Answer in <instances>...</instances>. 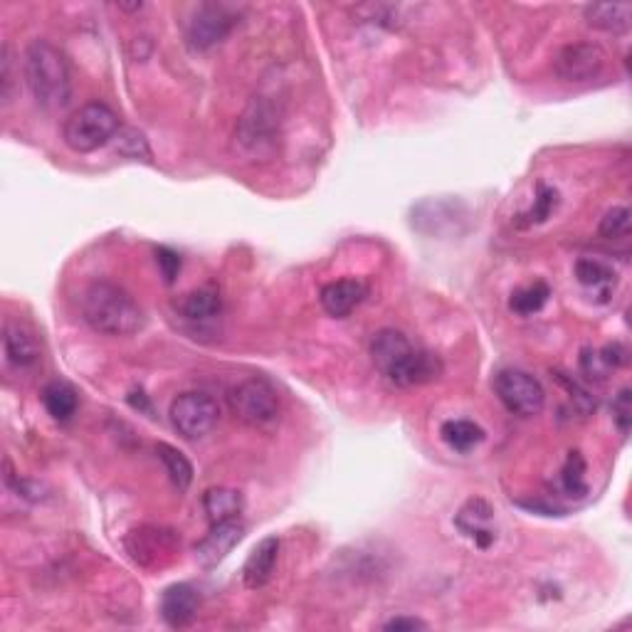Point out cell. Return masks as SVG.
Wrapping results in <instances>:
<instances>
[{"mask_svg":"<svg viewBox=\"0 0 632 632\" xmlns=\"http://www.w3.org/2000/svg\"><path fill=\"white\" fill-rule=\"evenodd\" d=\"M586 23L603 33H628L632 23V5L630 3H591L583 8Z\"/></svg>","mask_w":632,"mask_h":632,"instance_id":"16","label":"cell"},{"mask_svg":"<svg viewBox=\"0 0 632 632\" xmlns=\"http://www.w3.org/2000/svg\"><path fill=\"white\" fill-rule=\"evenodd\" d=\"M235 23L237 18L225 8V5H198L196 13L188 20V42H191V47H196V50H213L215 45H220V42L233 33Z\"/></svg>","mask_w":632,"mask_h":632,"instance_id":"9","label":"cell"},{"mask_svg":"<svg viewBox=\"0 0 632 632\" xmlns=\"http://www.w3.org/2000/svg\"><path fill=\"white\" fill-rule=\"evenodd\" d=\"M556 205H558V193L549 186H539V193H536L534 205H531V210H526L521 218H524L526 225L544 223V220L551 218V213L556 210Z\"/></svg>","mask_w":632,"mask_h":632,"instance_id":"28","label":"cell"},{"mask_svg":"<svg viewBox=\"0 0 632 632\" xmlns=\"http://www.w3.org/2000/svg\"><path fill=\"white\" fill-rule=\"evenodd\" d=\"M181 314L188 321H210L220 314V297L215 289H196V292L186 294V299L181 302Z\"/></svg>","mask_w":632,"mask_h":632,"instance_id":"24","label":"cell"},{"mask_svg":"<svg viewBox=\"0 0 632 632\" xmlns=\"http://www.w3.org/2000/svg\"><path fill=\"white\" fill-rule=\"evenodd\" d=\"M245 526L240 521H223V524H213L203 541H198L196 558L203 568H215L220 561H225L230 551L240 544Z\"/></svg>","mask_w":632,"mask_h":632,"instance_id":"11","label":"cell"},{"mask_svg":"<svg viewBox=\"0 0 632 632\" xmlns=\"http://www.w3.org/2000/svg\"><path fill=\"white\" fill-rule=\"evenodd\" d=\"M119 117L107 104H84L62 126V139L77 154H92L117 136Z\"/></svg>","mask_w":632,"mask_h":632,"instance_id":"4","label":"cell"},{"mask_svg":"<svg viewBox=\"0 0 632 632\" xmlns=\"http://www.w3.org/2000/svg\"><path fill=\"white\" fill-rule=\"evenodd\" d=\"M124 546L131 561L139 563L141 568H163L181 551V536L166 526L146 524L129 531Z\"/></svg>","mask_w":632,"mask_h":632,"instance_id":"7","label":"cell"},{"mask_svg":"<svg viewBox=\"0 0 632 632\" xmlns=\"http://www.w3.org/2000/svg\"><path fill=\"white\" fill-rule=\"evenodd\" d=\"M428 625L423 623V620L418 618H408V615H398V618L388 620L386 625H383V630H393V632H413V630H425Z\"/></svg>","mask_w":632,"mask_h":632,"instance_id":"32","label":"cell"},{"mask_svg":"<svg viewBox=\"0 0 632 632\" xmlns=\"http://www.w3.org/2000/svg\"><path fill=\"white\" fill-rule=\"evenodd\" d=\"M230 408L252 428H270L279 418L277 391L262 378H247L230 393Z\"/></svg>","mask_w":632,"mask_h":632,"instance_id":"6","label":"cell"},{"mask_svg":"<svg viewBox=\"0 0 632 632\" xmlns=\"http://www.w3.org/2000/svg\"><path fill=\"white\" fill-rule=\"evenodd\" d=\"M371 358L378 371L400 388L423 386L442 373L440 358L415 346L398 329H381L373 336Z\"/></svg>","mask_w":632,"mask_h":632,"instance_id":"1","label":"cell"},{"mask_svg":"<svg viewBox=\"0 0 632 632\" xmlns=\"http://www.w3.org/2000/svg\"><path fill=\"white\" fill-rule=\"evenodd\" d=\"M0 67H3V75H0V79H3V99L5 102H10V87H13V75H10V50L8 47H3V60H0Z\"/></svg>","mask_w":632,"mask_h":632,"instance_id":"33","label":"cell"},{"mask_svg":"<svg viewBox=\"0 0 632 632\" xmlns=\"http://www.w3.org/2000/svg\"><path fill=\"white\" fill-rule=\"evenodd\" d=\"M42 403H45L47 413H50L57 423H67V420L75 418L79 395L70 383L52 381L47 383L45 391H42Z\"/></svg>","mask_w":632,"mask_h":632,"instance_id":"19","label":"cell"},{"mask_svg":"<svg viewBox=\"0 0 632 632\" xmlns=\"http://www.w3.org/2000/svg\"><path fill=\"white\" fill-rule=\"evenodd\" d=\"M561 482L563 489H566L571 497H583L588 492V484H586V462H583L581 452H571L563 465L561 472Z\"/></svg>","mask_w":632,"mask_h":632,"instance_id":"26","label":"cell"},{"mask_svg":"<svg viewBox=\"0 0 632 632\" xmlns=\"http://www.w3.org/2000/svg\"><path fill=\"white\" fill-rule=\"evenodd\" d=\"M3 349L8 363L15 368H30L35 366L40 358L38 341H35L33 334H28L20 324H5Z\"/></svg>","mask_w":632,"mask_h":632,"instance_id":"17","label":"cell"},{"mask_svg":"<svg viewBox=\"0 0 632 632\" xmlns=\"http://www.w3.org/2000/svg\"><path fill=\"white\" fill-rule=\"evenodd\" d=\"M23 75L42 109H62L72 99V72L67 57L52 42L33 40L25 47Z\"/></svg>","mask_w":632,"mask_h":632,"instance_id":"3","label":"cell"},{"mask_svg":"<svg viewBox=\"0 0 632 632\" xmlns=\"http://www.w3.org/2000/svg\"><path fill=\"white\" fill-rule=\"evenodd\" d=\"M156 455L158 460L163 462V467H166V474L173 482V487L186 492L193 482V465L188 462V457L183 455L181 450H176L173 445H166V442H158Z\"/></svg>","mask_w":632,"mask_h":632,"instance_id":"22","label":"cell"},{"mask_svg":"<svg viewBox=\"0 0 632 632\" xmlns=\"http://www.w3.org/2000/svg\"><path fill=\"white\" fill-rule=\"evenodd\" d=\"M613 420L618 425L620 435L630 433V420H632V398H630V388H623L618 393V398L613 400Z\"/></svg>","mask_w":632,"mask_h":632,"instance_id":"29","label":"cell"},{"mask_svg":"<svg viewBox=\"0 0 632 632\" xmlns=\"http://www.w3.org/2000/svg\"><path fill=\"white\" fill-rule=\"evenodd\" d=\"M272 134V114L265 104H252L250 112L240 121V139L250 149H260Z\"/></svg>","mask_w":632,"mask_h":632,"instance_id":"21","label":"cell"},{"mask_svg":"<svg viewBox=\"0 0 632 632\" xmlns=\"http://www.w3.org/2000/svg\"><path fill=\"white\" fill-rule=\"evenodd\" d=\"M576 279H578V284H583L586 289L598 292L600 297H603V302L610 297L615 284H618V275H615V270H610V267L603 265L600 260H588V257L586 260L576 262Z\"/></svg>","mask_w":632,"mask_h":632,"instance_id":"20","label":"cell"},{"mask_svg":"<svg viewBox=\"0 0 632 632\" xmlns=\"http://www.w3.org/2000/svg\"><path fill=\"white\" fill-rule=\"evenodd\" d=\"M198 605L200 598L196 588L188 586V583H176L161 595V618L171 628H186L196 620Z\"/></svg>","mask_w":632,"mask_h":632,"instance_id":"13","label":"cell"},{"mask_svg":"<svg viewBox=\"0 0 632 632\" xmlns=\"http://www.w3.org/2000/svg\"><path fill=\"white\" fill-rule=\"evenodd\" d=\"M549 297H551V287L546 282L526 284V287L514 289L512 297H509V309L521 316H531L546 307Z\"/></svg>","mask_w":632,"mask_h":632,"instance_id":"25","label":"cell"},{"mask_svg":"<svg viewBox=\"0 0 632 632\" xmlns=\"http://www.w3.org/2000/svg\"><path fill=\"white\" fill-rule=\"evenodd\" d=\"M82 316L97 334L104 336H131L146 324L139 302L114 282H92L84 289Z\"/></svg>","mask_w":632,"mask_h":632,"instance_id":"2","label":"cell"},{"mask_svg":"<svg viewBox=\"0 0 632 632\" xmlns=\"http://www.w3.org/2000/svg\"><path fill=\"white\" fill-rule=\"evenodd\" d=\"M494 393L509 413L521 418H534L546 405L544 386L521 368H502L494 376Z\"/></svg>","mask_w":632,"mask_h":632,"instance_id":"5","label":"cell"},{"mask_svg":"<svg viewBox=\"0 0 632 632\" xmlns=\"http://www.w3.org/2000/svg\"><path fill=\"white\" fill-rule=\"evenodd\" d=\"M242 507H245V502H242V494L237 489L213 487L203 494V509L208 514L210 524L240 519Z\"/></svg>","mask_w":632,"mask_h":632,"instance_id":"18","label":"cell"},{"mask_svg":"<svg viewBox=\"0 0 632 632\" xmlns=\"http://www.w3.org/2000/svg\"><path fill=\"white\" fill-rule=\"evenodd\" d=\"M605 52L595 42H573L566 45L553 60L556 75L566 82H591L605 70Z\"/></svg>","mask_w":632,"mask_h":632,"instance_id":"10","label":"cell"},{"mask_svg":"<svg viewBox=\"0 0 632 632\" xmlns=\"http://www.w3.org/2000/svg\"><path fill=\"white\" fill-rule=\"evenodd\" d=\"M492 519L494 512L484 499H470V502L460 509L455 524L462 534L470 536L479 549H489V546L494 544V539H497V534H494L492 526H489Z\"/></svg>","mask_w":632,"mask_h":632,"instance_id":"15","label":"cell"},{"mask_svg":"<svg viewBox=\"0 0 632 632\" xmlns=\"http://www.w3.org/2000/svg\"><path fill=\"white\" fill-rule=\"evenodd\" d=\"M368 297V284L361 279H339V282H329L319 294V302L324 312L336 319L349 316L363 299Z\"/></svg>","mask_w":632,"mask_h":632,"instance_id":"12","label":"cell"},{"mask_svg":"<svg viewBox=\"0 0 632 632\" xmlns=\"http://www.w3.org/2000/svg\"><path fill=\"white\" fill-rule=\"evenodd\" d=\"M600 237L605 240H625L630 235V208L628 205H615L613 210L603 215L598 228Z\"/></svg>","mask_w":632,"mask_h":632,"instance_id":"27","label":"cell"},{"mask_svg":"<svg viewBox=\"0 0 632 632\" xmlns=\"http://www.w3.org/2000/svg\"><path fill=\"white\" fill-rule=\"evenodd\" d=\"M277 556H279V539L277 536H267L260 544L252 549L250 556H247L245 568H242V581L250 591H260L275 576V566H277Z\"/></svg>","mask_w":632,"mask_h":632,"instance_id":"14","label":"cell"},{"mask_svg":"<svg viewBox=\"0 0 632 632\" xmlns=\"http://www.w3.org/2000/svg\"><path fill=\"white\" fill-rule=\"evenodd\" d=\"M171 423L186 440H198L205 437L218 425L220 408L210 395L205 393H181L171 403Z\"/></svg>","mask_w":632,"mask_h":632,"instance_id":"8","label":"cell"},{"mask_svg":"<svg viewBox=\"0 0 632 632\" xmlns=\"http://www.w3.org/2000/svg\"><path fill=\"white\" fill-rule=\"evenodd\" d=\"M156 265H158V270H161L163 279H166V284H173L176 282L178 272H181V255L173 250H168V247H158Z\"/></svg>","mask_w":632,"mask_h":632,"instance_id":"30","label":"cell"},{"mask_svg":"<svg viewBox=\"0 0 632 632\" xmlns=\"http://www.w3.org/2000/svg\"><path fill=\"white\" fill-rule=\"evenodd\" d=\"M440 435L457 452H470L484 442V430L472 420H447L440 428Z\"/></svg>","mask_w":632,"mask_h":632,"instance_id":"23","label":"cell"},{"mask_svg":"<svg viewBox=\"0 0 632 632\" xmlns=\"http://www.w3.org/2000/svg\"><path fill=\"white\" fill-rule=\"evenodd\" d=\"M581 366L583 371L588 373L591 378H598V381H603L605 376H608V363L603 361V356H600V351H593V349H586L581 356Z\"/></svg>","mask_w":632,"mask_h":632,"instance_id":"31","label":"cell"}]
</instances>
